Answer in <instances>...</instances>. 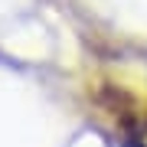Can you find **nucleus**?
Listing matches in <instances>:
<instances>
[{
	"label": "nucleus",
	"instance_id": "1",
	"mask_svg": "<svg viewBox=\"0 0 147 147\" xmlns=\"http://www.w3.org/2000/svg\"><path fill=\"white\" fill-rule=\"evenodd\" d=\"M121 147H144V141H137V137H127V141L121 144Z\"/></svg>",
	"mask_w": 147,
	"mask_h": 147
}]
</instances>
